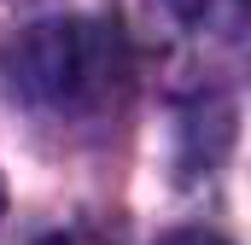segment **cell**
<instances>
[{
  "mask_svg": "<svg viewBox=\"0 0 251 245\" xmlns=\"http://www.w3.org/2000/svg\"><path fill=\"white\" fill-rule=\"evenodd\" d=\"M0 216H6V181H0Z\"/></svg>",
  "mask_w": 251,
  "mask_h": 245,
  "instance_id": "obj_5",
  "label": "cell"
},
{
  "mask_svg": "<svg viewBox=\"0 0 251 245\" xmlns=\"http://www.w3.org/2000/svg\"><path fill=\"white\" fill-rule=\"evenodd\" d=\"M158 245H228V240H216V234H204V228H181V234H164Z\"/></svg>",
  "mask_w": 251,
  "mask_h": 245,
  "instance_id": "obj_3",
  "label": "cell"
},
{
  "mask_svg": "<svg viewBox=\"0 0 251 245\" xmlns=\"http://www.w3.org/2000/svg\"><path fill=\"white\" fill-rule=\"evenodd\" d=\"M240 0H170V12L176 18H187V24H210V18H222V12H234Z\"/></svg>",
  "mask_w": 251,
  "mask_h": 245,
  "instance_id": "obj_2",
  "label": "cell"
},
{
  "mask_svg": "<svg viewBox=\"0 0 251 245\" xmlns=\"http://www.w3.org/2000/svg\"><path fill=\"white\" fill-rule=\"evenodd\" d=\"M6 88L41 111H100L128 88V41L100 18L29 24L0 53Z\"/></svg>",
  "mask_w": 251,
  "mask_h": 245,
  "instance_id": "obj_1",
  "label": "cell"
},
{
  "mask_svg": "<svg viewBox=\"0 0 251 245\" xmlns=\"http://www.w3.org/2000/svg\"><path fill=\"white\" fill-rule=\"evenodd\" d=\"M35 245H70V240H59V234H53V240H35Z\"/></svg>",
  "mask_w": 251,
  "mask_h": 245,
  "instance_id": "obj_4",
  "label": "cell"
}]
</instances>
